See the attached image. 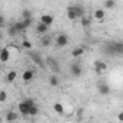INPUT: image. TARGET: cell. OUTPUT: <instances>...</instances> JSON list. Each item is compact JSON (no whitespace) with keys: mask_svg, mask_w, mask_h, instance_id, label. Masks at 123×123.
<instances>
[{"mask_svg":"<svg viewBox=\"0 0 123 123\" xmlns=\"http://www.w3.org/2000/svg\"><path fill=\"white\" fill-rule=\"evenodd\" d=\"M103 52L107 56H123V42L122 41H107L103 46Z\"/></svg>","mask_w":123,"mask_h":123,"instance_id":"1","label":"cell"},{"mask_svg":"<svg viewBox=\"0 0 123 123\" xmlns=\"http://www.w3.org/2000/svg\"><path fill=\"white\" fill-rule=\"evenodd\" d=\"M35 106V104H33ZM31 104L26 101V100H23V101H20L19 104H18V110L20 111V114H23V116H29V110H31Z\"/></svg>","mask_w":123,"mask_h":123,"instance_id":"2","label":"cell"},{"mask_svg":"<svg viewBox=\"0 0 123 123\" xmlns=\"http://www.w3.org/2000/svg\"><path fill=\"white\" fill-rule=\"evenodd\" d=\"M68 42H70V39H68V36H67L65 33L58 35V36H56V39H55V43H56V46H58V48H64V46H67V45H68Z\"/></svg>","mask_w":123,"mask_h":123,"instance_id":"3","label":"cell"},{"mask_svg":"<svg viewBox=\"0 0 123 123\" xmlns=\"http://www.w3.org/2000/svg\"><path fill=\"white\" fill-rule=\"evenodd\" d=\"M46 64L49 65V68H51L55 74H56V73H59V70H61V68H59V62H58V61H56L55 58L48 56V58H46Z\"/></svg>","mask_w":123,"mask_h":123,"instance_id":"4","label":"cell"},{"mask_svg":"<svg viewBox=\"0 0 123 123\" xmlns=\"http://www.w3.org/2000/svg\"><path fill=\"white\" fill-rule=\"evenodd\" d=\"M29 56H31V59L33 61V62L36 64V65H39V67H42L43 68V61H42V58H41V54L39 52H33V51H31L29 49Z\"/></svg>","mask_w":123,"mask_h":123,"instance_id":"5","label":"cell"},{"mask_svg":"<svg viewBox=\"0 0 123 123\" xmlns=\"http://www.w3.org/2000/svg\"><path fill=\"white\" fill-rule=\"evenodd\" d=\"M107 70V65H106V62L104 61H100V59H97L96 62H94V71H96V74H103L104 71Z\"/></svg>","mask_w":123,"mask_h":123,"instance_id":"6","label":"cell"},{"mask_svg":"<svg viewBox=\"0 0 123 123\" xmlns=\"http://www.w3.org/2000/svg\"><path fill=\"white\" fill-rule=\"evenodd\" d=\"M9 58H10V48H7V46L2 48V51H0V62L6 64L9 61Z\"/></svg>","mask_w":123,"mask_h":123,"instance_id":"7","label":"cell"},{"mask_svg":"<svg viewBox=\"0 0 123 123\" xmlns=\"http://www.w3.org/2000/svg\"><path fill=\"white\" fill-rule=\"evenodd\" d=\"M70 73H71L74 77H80V75H81V73H83L81 64H78V62H74V64H71V65H70Z\"/></svg>","mask_w":123,"mask_h":123,"instance_id":"8","label":"cell"},{"mask_svg":"<svg viewBox=\"0 0 123 123\" xmlns=\"http://www.w3.org/2000/svg\"><path fill=\"white\" fill-rule=\"evenodd\" d=\"M93 18H94L96 20H98V22H103V19L106 18V10H104V9H96Z\"/></svg>","mask_w":123,"mask_h":123,"instance_id":"9","label":"cell"},{"mask_svg":"<svg viewBox=\"0 0 123 123\" xmlns=\"http://www.w3.org/2000/svg\"><path fill=\"white\" fill-rule=\"evenodd\" d=\"M98 93H100L101 96L110 94V86H109L107 83H100V84H98Z\"/></svg>","mask_w":123,"mask_h":123,"instance_id":"10","label":"cell"},{"mask_svg":"<svg viewBox=\"0 0 123 123\" xmlns=\"http://www.w3.org/2000/svg\"><path fill=\"white\" fill-rule=\"evenodd\" d=\"M39 22H42V23L51 26V25L54 23V16H52V15H42L41 19H39Z\"/></svg>","mask_w":123,"mask_h":123,"instance_id":"11","label":"cell"},{"mask_svg":"<svg viewBox=\"0 0 123 123\" xmlns=\"http://www.w3.org/2000/svg\"><path fill=\"white\" fill-rule=\"evenodd\" d=\"M33 77H35V73H33L32 70H26V71H23V74H22V78H23V81H26V83L32 81Z\"/></svg>","mask_w":123,"mask_h":123,"instance_id":"12","label":"cell"},{"mask_svg":"<svg viewBox=\"0 0 123 123\" xmlns=\"http://www.w3.org/2000/svg\"><path fill=\"white\" fill-rule=\"evenodd\" d=\"M67 18H68L70 20L78 19V16H77V13H75V10H74V6H68V7H67Z\"/></svg>","mask_w":123,"mask_h":123,"instance_id":"13","label":"cell"},{"mask_svg":"<svg viewBox=\"0 0 123 123\" xmlns=\"http://www.w3.org/2000/svg\"><path fill=\"white\" fill-rule=\"evenodd\" d=\"M48 25H45V23H42V22H39L38 25H36V32L38 33H41V35H43V33H46L48 32Z\"/></svg>","mask_w":123,"mask_h":123,"instance_id":"14","label":"cell"},{"mask_svg":"<svg viewBox=\"0 0 123 123\" xmlns=\"http://www.w3.org/2000/svg\"><path fill=\"white\" fill-rule=\"evenodd\" d=\"M74 10H75V13H77V16H78V18H84V16H86V10H84V7H83V6L75 5V6H74Z\"/></svg>","mask_w":123,"mask_h":123,"instance_id":"15","label":"cell"},{"mask_svg":"<svg viewBox=\"0 0 123 123\" xmlns=\"http://www.w3.org/2000/svg\"><path fill=\"white\" fill-rule=\"evenodd\" d=\"M13 23H15V26H16V29L19 31V33H20V32H25V31L28 29L23 20H19V22H13Z\"/></svg>","mask_w":123,"mask_h":123,"instance_id":"16","label":"cell"},{"mask_svg":"<svg viewBox=\"0 0 123 123\" xmlns=\"http://www.w3.org/2000/svg\"><path fill=\"white\" fill-rule=\"evenodd\" d=\"M83 54H84V48H83V46H78V48L73 49V52H71V55H73L74 58H80Z\"/></svg>","mask_w":123,"mask_h":123,"instance_id":"17","label":"cell"},{"mask_svg":"<svg viewBox=\"0 0 123 123\" xmlns=\"http://www.w3.org/2000/svg\"><path fill=\"white\" fill-rule=\"evenodd\" d=\"M18 119H19L18 113H15V111H7V114H6V122H15V120H18Z\"/></svg>","mask_w":123,"mask_h":123,"instance_id":"18","label":"cell"},{"mask_svg":"<svg viewBox=\"0 0 123 123\" xmlns=\"http://www.w3.org/2000/svg\"><path fill=\"white\" fill-rule=\"evenodd\" d=\"M116 7V0H104V9L111 10Z\"/></svg>","mask_w":123,"mask_h":123,"instance_id":"19","label":"cell"},{"mask_svg":"<svg viewBox=\"0 0 123 123\" xmlns=\"http://www.w3.org/2000/svg\"><path fill=\"white\" fill-rule=\"evenodd\" d=\"M49 84H51L52 87H56V86L59 84V78H58L56 74H52V75L49 77Z\"/></svg>","mask_w":123,"mask_h":123,"instance_id":"20","label":"cell"},{"mask_svg":"<svg viewBox=\"0 0 123 123\" xmlns=\"http://www.w3.org/2000/svg\"><path fill=\"white\" fill-rule=\"evenodd\" d=\"M16 77H18V73H16V71H9L7 75H6V80H7L9 83H12V81L16 80Z\"/></svg>","mask_w":123,"mask_h":123,"instance_id":"21","label":"cell"},{"mask_svg":"<svg viewBox=\"0 0 123 123\" xmlns=\"http://www.w3.org/2000/svg\"><path fill=\"white\" fill-rule=\"evenodd\" d=\"M54 110L58 113V114H64V106L61 103H55L54 104Z\"/></svg>","mask_w":123,"mask_h":123,"instance_id":"22","label":"cell"},{"mask_svg":"<svg viewBox=\"0 0 123 123\" xmlns=\"http://www.w3.org/2000/svg\"><path fill=\"white\" fill-rule=\"evenodd\" d=\"M90 25H91V18H87V16L81 18V26L83 28H88Z\"/></svg>","mask_w":123,"mask_h":123,"instance_id":"23","label":"cell"},{"mask_svg":"<svg viewBox=\"0 0 123 123\" xmlns=\"http://www.w3.org/2000/svg\"><path fill=\"white\" fill-rule=\"evenodd\" d=\"M7 33H9L10 36H16V35L19 33V31L16 29V26H15V23H12V25L9 26V31H7Z\"/></svg>","mask_w":123,"mask_h":123,"instance_id":"24","label":"cell"},{"mask_svg":"<svg viewBox=\"0 0 123 123\" xmlns=\"http://www.w3.org/2000/svg\"><path fill=\"white\" fill-rule=\"evenodd\" d=\"M22 19H32V12L29 9H23L22 10Z\"/></svg>","mask_w":123,"mask_h":123,"instance_id":"25","label":"cell"},{"mask_svg":"<svg viewBox=\"0 0 123 123\" xmlns=\"http://www.w3.org/2000/svg\"><path fill=\"white\" fill-rule=\"evenodd\" d=\"M41 45H42V46H49V45H51V38H48V36L42 38V41H41Z\"/></svg>","mask_w":123,"mask_h":123,"instance_id":"26","label":"cell"},{"mask_svg":"<svg viewBox=\"0 0 123 123\" xmlns=\"http://www.w3.org/2000/svg\"><path fill=\"white\" fill-rule=\"evenodd\" d=\"M38 111H39V109H38V106L35 104V106H32V107H31V110H29V116H36V114H38Z\"/></svg>","mask_w":123,"mask_h":123,"instance_id":"27","label":"cell"},{"mask_svg":"<svg viewBox=\"0 0 123 123\" xmlns=\"http://www.w3.org/2000/svg\"><path fill=\"white\" fill-rule=\"evenodd\" d=\"M6 98H7V93L5 91V90H2V91H0V101H6Z\"/></svg>","mask_w":123,"mask_h":123,"instance_id":"28","label":"cell"},{"mask_svg":"<svg viewBox=\"0 0 123 123\" xmlns=\"http://www.w3.org/2000/svg\"><path fill=\"white\" fill-rule=\"evenodd\" d=\"M22 45H23V48H26V49H32V43H31L28 39H25V41L22 42Z\"/></svg>","mask_w":123,"mask_h":123,"instance_id":"29","label":"cell"},{"mask_svg":"<svg viewBox=\"0 0 123 123\" xmlns=\"http://www.w3.org/2000/svg\"><path fill=\"white\" fill-rule=\"evenodd\" d=\"M23 22H25L26 28H31L32 26V19H23Z\"/></svg>","mask_w":123,"mask_h":123,"instance_id":"30","label":"cell"},{"mask_svg":"<svg viewBox=\"0 0 123 123\" xmlns=\"http://www.w3.org/2000/svg\"><path fill=\"white\" fill-rule=\"evenodd\" d=\"M117 120H119V122H123V111H120V113H119V116H117Z\"/></svg>","mask_w":123,"mask_h":123,"instance_id":"31","label":"cell"}]
</instances>
